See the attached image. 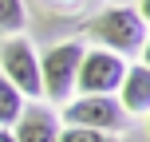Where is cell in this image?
Wrapping results in <instances>:
<instances>
[{"mask_svg":"<svg viewBox=\"0 0 150 142\" xmlns=\"http://www.w3.org/2000/svg\"><path fill=\"white\" fill-rule=\"evenodd\" d=\"M87 36L115 55H142L146 47V16L134 8H103L87 24Z\"/></svg>","mask_w":150,"mask_h":142,"instance_id":"cell-1","label":"cell"},{"mask_svg":"<svg viewBox=\"0 0 150 142\" xmlns=\"http://www.w3.org/2000/svg\"><path fill=\"white\" fill-rule=\"evenodd\" d=\"M79 59H83V44H55L44 52L40 59V91H44L52 103H67L71 91H75V71H79Z\"/></svg>","mask_w":150,"mask_h":142,"instance_id":"cell-2","label":"cell"},{"mask_svg":"<svg viewBox=\"0 0 150 142\" xmlns=\"http://www.w3.org/2000/svg\"><path fill=\"white\" fill-rule=\"evenodd\" d=\"M63 119H67V126L119 134V130H127L130 114L119 107V99H115V95H79V99H67Z\"/></svg>","mask_w":150,"mask_h":142,"instance_id":"cell-3","label":"cell"},{"mask_svg":"<svg viewBox=\"0 0 150 142\" xmlns=\"http://www.w3.org/2000/svg\"><path fill=\"white\" fill-rule=\"evenodd\" d=\"M0 75L20 91L24 99H40V55L24 36H4L0 40Z\"/></svg>","mask_w":150,"mask_h":142,"instance_id":"cell-4","label":"cell"},{"mask_svg":"<svg viewBox=\"0 0 150 142\" xmlns=\"http://www.w3.org/2000/svg\"><path fill=\"white\" fill-rule=\"evenodd\" d=\"M127 75V59L103 47H83L79 71H75V91L79 95H115Z\"/></svg>","mask_w":150,"mask_h":142,"instance_id":"cell-5","label":"cell"},{"mask_svg":"<svg viewBox=\"0 0 150 142\" xmlns=\"http://www.w3.org/2000/svg\"><path fill=\"white\" fill-rule=\"evenodd\" d=\"M12 138L16 142H55L59 138V122L47 107H24L20 119L12 126Z\"/></svg>","mask_w":150,"mask_h":142,"instance_id":"cell-6","label":"cell"},{"mask_svg":"<svg viewBox=\"0 0 150 142\" xmlns=\"http://www.w3.org/2000/svg\"><path fill=\"white\" fill-rule=\"evenodd\" d=\"M119 107L127 114H146L150 111V71H146V63L127 67V75L119 83Z\"/></svg>","mask_w":150,"mask_h":142,"instance_id":"cell-7","label":"cell"},{"mask_svg":"<svg viewBox=\"0 0 150 142\" xmlns=\"http://www.w3.org/2000/svg\"><path fill=\"white\" fill-rule=\"evenodd\" d=\"M24 95L12 87V83L0 75V126H16V119H20V111H24Z\"/></svg>","mask_w":150,"mask_h":142,"instance_id":"cell-8","label":"cell"},{"mask_svg":"<svg viewBox=\"0 0 150 142\" xmlns=\"http://www.w3.org/2000/svg\"><path fill=\"white\" fill-rule=\"evenodd\" d=\"M28 12H24V0H0V36H20Z\"/></svg>","mask_w":150,"mask_h":142,"instance_id":"cell-9","label":"cell"},{"mask_svg":"<svg viewBox=\"0 0 150 142\" xmlns=\"http://www.w3.org/2000/svg\"><path fill=\"white\" fill-rule=\"evenodd\" d=\"M55 142H115L111 134H103V130H83V126H67L59 130V138Z\"/></svg>","mask_w":150,"mask_h":142,"instance_id":"cell-10","label":"cell"},{"mask_svg":"<svg viewBox=\"0 0 150 142\" xmlns=\"http://www.w3.org/2000/svg\"><path fill=\"white\" fill-rule=\"evenodd\" d=\"M0 142H16L12 138V126H0Z\"/></svg>","mask_w":150,"mask_h":142,"instance_id":"cell-11","label":"cell"}]
</instances>
